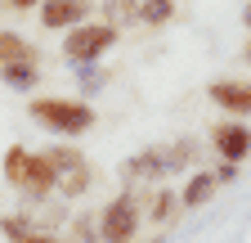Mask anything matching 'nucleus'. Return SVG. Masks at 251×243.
Listing matches in <instances>:
<instances>
[{"mask_svg":"<svg viewBox=\"0 0 251 243\" xmlns=\"http://www.w3.org/2000/svg\"><path fill=\"white\" fill-rule=\"evenodd\" d=\"M27 113H31V122H41L58 140H76V135L94 131V122H99L94 104L81 99V95H36L27 104Z\"/></svg>","mask_w":251,"mask_h":243,"instance_id":"1","label":"nucleus"},{"mask_svg":"<svg viewBox=\"0 0 251 243\" xmlns=\"http://www.w3.org/2000/svg\"><path fill=\"white\" fill-rule=\"evenodd\" d=\"M121 41V27L112 23H81L72 32H63V59L72 68H90V63H103V54Z\"/></svg>","mask_w":251,"mask_h":243,"instance_id":"2","label":"nucleus"},{"mask_svg":"<svg viewBox=\"0 0 251 243\" xmlns=\"http://www.w3.org/2000/svg\"><path fill=\"white\" fill-rule=\"evenodd\" d=\"M139 221H144V198H139V189H121L99 212V243H135Z\"/></svg>","mask_w":251,"mask_h":243,"instance_id":"3","label":"nucleus"},{"mask_svg":"<svg viewBox=\"0 0 251 243\" xmlns=\"http://www.w3.org/2000/svg\"><path fill=\"white\" fill-rule=\"evenodd\" d=\"M211 153L220 158V162H242L247 153H251V126H247V122H215V126H211Z\"/></svg>","mask_w":251,"mask_h":243,"instance_id":"4","label":"nucleus"},{"mask_svg":"<svg viewBox=\"0 0 251 243\" xmlns=\"http://www.w3.org/2000/svg\"><path fill=\"white\" fill-rule=\"evenodd\" d=\"M90 14H94V0H45L36 9L45 32H72V27L90 23Z\"/></svg>","mask_w":251,"mask_h":243,"instance_id":"5","label":"nucleus"},{"mask_svg":"<svg viewBox=\"0 0 251 243\" xmlns=\"http://www.w3.org/2000/svg\"><path fill=\"white\" fill-rule=\"evenodd\" d=\"M206 95L220 113H229L233 122H247L251 117V81H211Z\"/></svg>","mask_w":251,"mask_h":243,"instance_id":"6","label":"nucleus"},{"mask_svg":"<svg viewBox=\"0 0 251 243\" xmlns=\"http://www.w3.org/2000/svg\"><path fill=\"white\" fill-rule=\"evenodd\" d=\"M117 176H121V185H126V189H135V185H162V167H157L152 149H139V153L121 158Z\"/></svg>","mask_w":251,"mask_h":243,"instance_id":"7","label":"nucleus"},{"mask_svg":"<svg viewBox=\"0 0 251 243\" xmlns=\"http://www.w3.org/2000/svg\"><path fill=\"white\" fill-rule=\"evenodd\" d=\"M193 153H198V144H193V140H175V144H152V158H157V167H162V180H166V176H179V171H188Z\"/></svg>","mask_w":251,"mask_h":243,"instance_id":"8","label":"nucleus"},{"mask_svg":"<svg viewBox=\"0 0 251 243\" xmlns=\"http://www.w3.org/2000/svg\"><path fill=\"white\" fill-rule=\"evenodd\" d=\"M220 194V185H215V176H211V167H202V171H193L184 180V189H179V207H188V212H198V207H206L211 198Z\"/></svg>","mask_w":251,"mask_h":243,"instance_id":"9","label":"nucleus"},{"mask_svg":"<svg viewBox=\"0 0 251 243\" xmlns=\"http://www.w3.org/2000/svg\"><path fill=\"white\" fill-rule=\"evenodd\" d=\"M90 185H94V167H90V162H81V167L58 171L54 194H63V203H76V198H85V194H90Z\"/></svg>","mask_w":251,"mask_h":243,"instance_id":"10","label":"nucleus"},{"mask_svg":"<svg viewBox=\"0 0 251 243\" xmlns=\"http://www.w3.org/2000/svg\"><path fill=\"white\" fill-rule=\"evenodd\" d=\"M0 81H5L9 90H23V95H31V90L41 86V63H36V59H18V63H5V68H0Z\"/></svg>","mask_w":251,"mask_h":243,"instance_id":"11","label":"nucleus"},{"mask_svg":"<svg viewBox=\"0 0 251 243\" xmlns=\"http://www.w3.org/2000/svg\"><path fill=\"white\" fill-rule=\"evenodd\" d=\"M36 221H31V212H5V216H0V234H5L9 243H31L36 239Z\"/></svg>","mask_w":251,"mask_h":243,"instance_id":"12","label":"nucleus"},{"mask_svg":"<svg viewBox=\"0 0 251 243\" xmlns=\"http://www.w3.org/2000/svg\"><path fill=\"white\" fill-rule=\"evenodd\" d=\"M135 23L139 27H166V23H175V0H139Z\"/></svg>","mask_w":251,"mask_h":243,"instance_id":"13","label":"nucleus"},{"mask_svg":"<svg viewBox=\"0 0 251 243\" xmlns=\"http://www.w3.org/2000/svg\"><path fill=\"white\" fill-rule=\"evenodd\" d=\"M27 153H31L27 144H9V149H5V158H0V176H5V180H9L14 189H23V171H27Z\"/></svg>","mask_w":251,"mask_h":243,"instance_id":"14","label":"nucleus"},{"mask_svg":"<svg viewBox=\"0 0 251 243\" xmlns=\"http://www.w3.org/2000/svg\"><path fill=\"white\" fill-rule=\"evenodd\" d=\"M175 203H179V198H175V189H171V185H162V189H157V194L148 198V221H157V225H171V216L179 212Z\"/></svg>","mask_w":251,"mask_h":243,"instance_id":"15","label":"nucleus"},{"mask_svg":"<svg viewBox=\"0 0 251 243\" xmlns=\"http://www.w3.org/2000/svg\"><path fill=\"white\" fill-rule=\"evenodd\" d=\"M18 59H36V50L27 45L23 32H0V68H5V63H18Z\"/></svg>","mask_w":251,"mask_h":243,"instance_id":"16","label":"nucleus"},{"mask_svg":"<svg viewBox=\"0 0 251 243\" xmlns=\"http://www.w3.org/2000/svg\"><path fill=\"white\" fill-rule=\"evenodd\" d=\"M45 162H50V167H54V176H58V171L81 167V162H90V158L81 153L76 144H50V149H45Z\"/></svg>","mask_w":251,"mask_h":243,"instance_id":"17","label":"nucleus"},{"mask_svg":"<svg viewBox=\"0 0 251 243\" xmlns=\"http://www.w3.org/2000/svg\"><path fill=\"white\" fill-rule=\"evenodd\" d=\"M68 243H99V212H85V216H72Z\"/></svg>","mask_w":251,"mask_h":243,"instance_id":"18","label":"nucleus"},{"mask_svg":"<svg viewBox=\"0 0 251 243\" xmlns=\"http://www.w3.org/2000/svg\"><path fill=\"white\" fill-rule=\"evenodd\" d=\"M72 72H76V86H81V95H94V90H103V86H108V68H103V63L72 68Z\"/></svg>","mask_w":251,"mask_h":243,"instance_id":"19","label":"nucleus"},{"mask_svg":"<svg viewBox=\"0 0 251 243\" xmlns=\"http://www.w3.org/2000/svg\"><path fill=\"white\" fill-rule=\"evenodd\" d=\"M135 9H139V0H103V23H112V27L135 23Z\"/></svg>","mask_w":251,"mask_h":243,"instance_id":"20","label":"nucleus"},{"mask_svg":"<svg viewBox=\"0 0 251 243\" xmlns=\"http://www.w3.org/2000/svg\"><path fill=\"white\" fill-rule=\"evenodd\" d=\"M211 176H215V185H229V180H238V167H233V162H220Z\"/></svg>","mask_w":251,"mask_h":243,"instance_id":"21","label":"nucleus"},{"mask_svg":"<svg viewBox=\"0 0 251 243\" xmlns=\"http://www.w3.org/2000/svg\"><path fill=\"white\" fill-rule=\"evenodd\" d=\"M31 243H68V239H63L58 230H36V239H31Z\"/></svg>","mask_w":251,"mask_h":243,"instance_id":"22","label":"nucleus"},{"mask_svg":"<svg viewBox=\"0 0 251 243\" xmlns=\"http://www.w3.org/2000/svg\"><path fill=\"white\" fill-rule=\"evenodd\" d=\"M5 5H14V9H41L45 0H5Z\"/></svg>","mask_w":251,"mask_h":243,"instance_id":"23","label":"nucleus"},{"mask_svg":"<svg viewBox=\"0 0 251 243\" xmlns=\"http://www.w3.org/2000/svg\"><path fill=\"white\" fill-rule=\"evenodd\" d=\"M242 59H247V63H251V36H247V50H242Z\"/></svg>","mask_w":251,"mask_h":243,"instance_id":"24","label":"nucleus"},{"mask_svg":"<svg viewBox=\"0 0 251 243\" xmlns=\"http://www.w3.org/2000/svg\"><path fill=\"white\" fill-rule=\"evenodd\" d=\"M242 23H247V27H251V5H247V9H242Z\"/></svg>","mask_w":251,"mask_h":243,"instance_id":"25","label":"nucleus"}]
</instances>
